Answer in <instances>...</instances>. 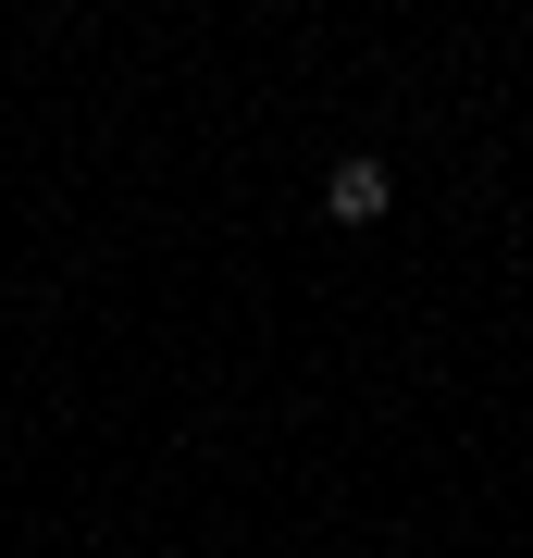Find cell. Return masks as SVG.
<instances>
[{
    "instance_id": "cell-1",
    "label": "cell",
    "mask_w": 533,
    "mask_h": 558,
    "mask_svg": "<svg viewBox=\"0 0 533 558\" xmlns=\"http://www.w3.org/2000/svg\"><path fill=\"white\" fill-rule=\"evenodd\" d=\"M323 211H336V223H385V211H397V174L360 149V161H336V174H323Z\"/></svg>"
}]
</instances>
